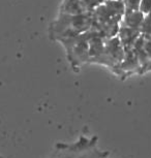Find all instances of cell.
<instances>
[{
	"label": "cell",
	"instance_id": "6da1fadb",
	"mask_svg": "<svg viewBox=\"0 0 151 158\" xmlns=\"http://www.w3.org/2000/svg\"><path fill=\"white\" fill-rule=\"evenodd\" d=\"M91 14V29L97 31L106 38L117 36L124 15V5L122 1L105 0Z\"/></svg>",
	"mask_w": 151,
	"mask_h": 158
},
{
	"label": "cell",
	"instance_id": "7a4b0ae2",
	"mask_svg": "<svg viewBox=\"0 0 151 158\" xmlns=\"http://www.w3.org/2000/svg\"><path fill=\"white\" fill-rule=\"evenodd\" d=\"M92 27V14L64 15L59 13L55 21L50 26V35L53 40L61 41L76 37L89 31Z\"/></svg>",
	"mask_w": 151,
	"mask_h": 158
},
{
	"label": "cell",
	"instance_id": "3957f363",
	"mask_svg": "<svg viewBox=\"0 0 151 158\" xmlns=\"http://www.w3.org/2000/svg\"><path fill=\"white\" fill-rule=\"evenodd\" d=\"M61 44L65 47L67 57L73 65H81L84 62H89V43L87 32L61 41Z\"/></svg>",
	"mask_w": 151,
	"mask_h": 158
},
{
	"label": "cell",
	"instance_id": "277c9868",
	"mask_svg": "<svg viewBox=\"0 0 151 158\" xmlns=\"http://www.w3.org/2000/svg\"><path fill=\"white\" fill-rule=\"evenodd\" d=\"M141 32L139 30H135L132 28H127L120 25L119 31L117 33V37L119 40L121 46H122L124 52L131 51L134 48L136 41L140 37Z\"/></svg>",
	"mask_w": 151,
	"mask_h": 158
},
{
	"label": "cell",
	"instance_id": "5b68a950",
	"mask_svg": "<svg viewBox=\"0 0 151 158\" xmlns=\"http://www.w3.org/2000/svg\"><path fill=\"white\" fill-rule=\"evenodd\" d=\"M144 17H145V15L142 14L140 10L125 11L123 15L122 21H121V26L140 31Z\"/></svg>",
	"mask_w": 151,
	"mask_h": 158
},
{
	"label": "cell",
	"instance_id": "8992f818",
	"mask_svg": "<svg viewBox=\"0 0 151 158\" xmlns=\"http://www.w3.org/2000/svg\"><path fill=\"white\" fill-rule=\"evenodd\" d=\"M59 13L70 15V16H77V15L87 14L88 11L86 10L81 0H62Z\"/></svg>",
	"mask_w": 151,
	"mask_h": 158
},
{
	"label": "cell",
	"instance_id": "52a82bcc",
	"mask_svg": "<svg viewBox=\"0 0 151 158\" xmlns=\"http://www.w3.org/2000/svg\"><path fill=\"white\" fill-rule=\"evenodd\" d=\"M140 32L142 35H145V36H151V13L144 17Z\"/></svg>",
	"mask_w": 151,
	"mask_h": 158
},
{
	"label": "cell",
	"instance_id": "ba28073f",
	"mask_svg": "<svg viewBox=\"0 0 151 158\" xmlns=\"http://www.w3.org/2000/svg\"><path fill=\"white\" fill-rule=\"evenodd\" d=\"M124 5V13L125 11H134L139 10L141 0H122Z\"/></svg>",
	"mask_w": 151,
	"mask_h": 158
},
{
	"label": "cell",
	"instance_id": "9c48e42d",
	"mask_svg": "<svg viewBox=\"0 0 151 158\" xmlns=\"http://www.w3.org/2000/svg\"><path fill=\"white\" fill-rule=\"evenodd\" d=\"M103 1H105V0H81V2L88 13H92V11L95 10L99 5L102 4Z\"/></svg>",
	"mask_w": 151,
	"mask_h": 158
},
{
	"label": "cell",
	"instance_id": "30bf717a",
	"mask_svg": "<svg viewBox=\"0 0 151 158\" xmlns=\"http://www.w3.org/2000/svg\"><path fill=\"white\" fill-rule=\"evenodd\" d=\"M139 10L143 15H148L151 13V0H141Z\"/></svg>",
	"mask_w": 151,
	"mask_h": 158
},
{
	"label": "cell",
	"instance_id": "8fae6325",
	"mask_svg": "<svg viewBox=\"0 0 151 158\" xmlns=\"http://www.w3.org/2000/svg\"><path fill=\"white\" fill-rule=\"evenodd\" d=\"M116 1H122V0H116Z\"/></svg>",
	"mask_w": 151,
	"mask_h": 158
}]
</instances>
